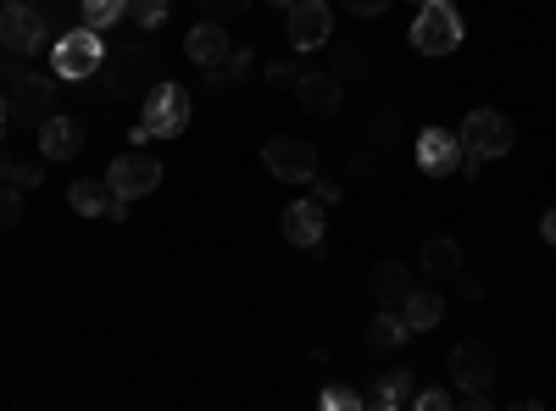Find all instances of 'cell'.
<instances>
[{
  "mask_svg": "<svg viewBox=\"0 0 556 411\" xmlns=\"http://www.w3.org/2000/svg\"><path fill=\"white\" fill-rule=\"evenodd\" d=\"M190 112H195L190 89L162 78V84L151 89V95H146V117L134 123V133H128V140H134V145H146V140H178V133L190 128Z\"/></svg>",
  "mask_w": 556,
  "mask_h": 411,
  "instance_id": "1",
  "label": "cell"
},
{
  "mask_svg": "<svg viewBox=\"0 0 556 411\" xmlns=\"http://www.w3.org/2000/svg\"><path fill=\"white\" fill-rule=\"evenodd\" d=\"M462 39H468V28L456 17V0H424L412 12V51L417 56H451Z\"/></svg>",
  "mask_w": 556,
  "mask_h": 411,
  "instance_id": "2",
  "label": "cell"
},
{
  "mask_svg": "<svg viewBox=\"0 0 556 411\" xmlns=\"http://www.w3.org/2000/svg\"><path fill=\"white\" fill-rule=\"evenodd\" d=\"M101 73H106V95H117V101L151 95V89L162 84L156 78V51H146V44H117V51H106Z\"/></svg>",
  "mask_w": 556,
  "mask_h": 411,
  "instance_id": "3",
  "label": "cell"
},
{
  "mask_svg": "<svg viewBox=\"0 0 556 411\" xmlns=\"http://www.w3.org/2000/svg\"><path fill=\"white\" fill-rule=\"evenodd\" d=\"M462 156H473V162H501L506 151H513V140H518V128H513V117H501V112H468L462 117Z\"/></svg>",
  "mask_w": 556,
  "mask_h": 411,
  "instance_id": "4",
  "label": "cell"
},
{
  "mask_svg": "<svg viewBox=\"0 0 556 411\" xmlns=\"http://www.w3.org/2000/svg\"><path fill=\"white\" fill-rule=\"evenodd\" d=\"M51 62H56V78H67V84H78V78H89V73H101V62H106V44H101V28H73V34H62L56 39V51H51Z\"/></svg>",
  "mask_w": 556,
  "mask_h": 411,
  "instance_id": "5",
  "label": "cell"
},
{
  "mask_svg": "<svg viewBox=\"0 0 556 411\" xmlns=\"http://www.w3.org/2000/svg\"><path fill=\"white\" fill-rule=\"evenodd\" d=\"M106 184H112V195L117 201H146V195H156V184H162V162L156 156H146V151H123L117 162H112V172H106Z\"/></svg>",
  "mask_w": 556,
  "mask_h": 411,
  "instance_id": "6",
  "label": "cell"
},
{
  "mask_svg": "<svg viewBox=\"0 0 556 411\" xmlns=\"http://www.w3.org/2000/svg\"><path fill=\"white\" fill-rule=\"evenodd\" d=\"M262 167L273 178H285V184H312L317 178V151L306 140H295V133H278V140L262 145Z\"/></svg>",
  "mask_w": 556,
  "mask_h": 411,
  "instance_id": "7",
  "label": "cell"
},
{
  "mask_svg": "<svg viewBox=\"0 0 556 411\" xmlns=\"http://www.w3.org/2000/svg\"><path fill=\"white\" fill-rule=\"evenodd\" d=\"M7 101H12V123H23V128H39L45 117L56 112V78H45V73H17Z\"/></svg>",
  "mask_w": 556,
  "mask_h": 411,
  "instance_id": "8",
  "label": "cell"
},
{
  "mask_svg": "<svg viewBox=\"0 0 556 411\" xmlns=\"http://www.w3.org/2000/svg\"><path fill=\"white\" fill-rule=\"evenodd\" d=\"M285 34H290L295 51H317V44H329V34H334L329 0H295L290 17H285Z\"/></svg>",
  "mask_w": 556,
  "mask_h": 411,
  "instance_id": "9",
  "label": "cell"
},
{
  "mask_svg": "<svg viewBox=\"0 0 556 411\" xmlns=\"http://www.w3.org/2000/svg\"><path fill=\"white\" fill-rule=\"evenodd\" d=\"M0 44L17 51V56H28V51L45 44V17L28 7V0H7V7H0Z\"/></svg>",
  "mask_w": 556,
  "mask_h": 411,
  "instance_id": "10",
  "label": "cell"
},
{
  "mask_svg": "<svg viewBox=\"0 0 556 411\" xmlns=\"http://www.w3.org/2000/svg\"><path fill=\"white\" fill-rule=\"evenodd\" d=\"M495 373H501V361H495V350H490L484 339H468V345L451 350V378H456V389H490Z\"/></svg>",
  "mask_w": 556,
  "mask_h": 411,
  "instance_id": "11",
  "label": "cell"
},
{
  "mask_svg": "<svg viewBox=\"0 0 556 411\" xmlns=\"http://www.w3.org/2000/svg\"><path fill=\"white\" fill-rule=\"evenodd\" d=\"M184 56H190V67H201V73H217L228 56H235V44H228V28L223 23H195L190 34H184Z\"/></svg>",
  "mask_w": 556,
  "mask_h": 411,
  "instance_id": "12",
  "label": "cell"
},
{
  "mask_svg": "<svg viewBox=\"0 0 556 411\" xmlns=\"http://www.w3.org/2000/svg\"><path fill=\"white\" fill-rule=\"evenodd\" d=\"M295 101L312 117H334L345 106V84L334 73H295Z\"/></svg>",
  "mask_w": 556,
  "mask_h": 411,
  "instance_id": "13",
  "label": "cell"
},
{
  "mask_svg": "<svg viewBox=\"0 0 556 411\" xmlns=\"http://www.w3.org/2000/svg\"><path fill=\"white\" fill-rule=\"evenodd\" d=\"M417 167H424L429 178H445L462 167V140L451 128H424L417 133Z\"/></svg>",
  "mask_w": 556,
  "mask_h": 411,
  "instance_id": "14",
  "label": "cell"
},
{
  "mask_svg": "<svg viewBox=\"0 0 556 411\" xmlns=\"http://www.w3.org/2000/svg\"><path fill=\"white\" fill-rule=\"evenodd\" d=\"M285 240L295 251H323L329 228H323V201H290L285 206Z\"/></svg>",
  "mask_w": 556,
  "mask_h": 411,
  "instance_id": "15",
  "label": "cell"
},
{
  "mask_svg": "<svg viewBox=\"0 0 556 411\" xmlns=\"http://www.w3.org/2000/svg\"><path fill=\"white\" fill-rule=\"evenodd\" d=\"M84 151V128L73 123V117H62V112H51L39 123V156L45 162H73Z\"/></svg>",
  "mask_w": 556,
  "mask_h": 411,
  "instance_id": "16",
  "label": "cell"
},
{
  "mask_svg": "<svg viewBox=\"0 0 556 411\" xmlns=\"http://www.w3.org/2000/svg\"><path fill=\"white\" fill-rule=\"evenodd\" d=\"M401 317H406L412 334H429V329H440V317H445V295L440 290H406Z\"/></svg>",
  "mask_w": 556,
  "mask_h": 411,
  "instance_id": "17",
  "label": "cell"
},
{
  "mask_svg": "<svg viewBox=\"0 0 556 411\" xmlns=\"http://www.w3.org/2000/svg\"><path fill=\"white\" fill-rule=\"evenodd\" d=\"M417 267H424L429 279H456L462 272V245L451 234H434V240H424V251H417Z\"/></svg>",
  "mask_w": 556,
  "mask_h": 411,
  "instance_id": "18",
  "label": "cell"
},
{
  "mask_svg": "<svg viewBox=\"0 0 556 411\" xmlns=\"http://www.w3.org/2000/svg\"><path fill=\"white\" fill-rule=\"evenodd\" d=\"M412 400H417V378H412V368H390L384 384L367 395V406H379V411H401V406H412Z\"/></svg>",
  "mask_w": 556,
  "mask_h": 411,
  "instance_id": "19",
  "label": "cell"
},
{
  "mask_svg": "<svg viewBox=\"0 0 556 411\" xmlns=\"http://www.w3.org/2000/svg\"><path fill=\"white\" fill-rule=\"evenodd\" d=\"M67 201H73L78 217H112V206H117L112 184H101V178H78V184L67 190Z\"/></svg>",
  "mask_w": 556,
  "mask_h": 411,
  "instance_id": "20",
  "label": "cell"
},
{
  "mask_svg": "<svg viewBox=\"0 0 556 411\" xmlns=\"http://www.w3.org/2000/svg\"><path fill=\"white\" fill-rule=\"evenodd\" d=\"M406 339H412V329H406L401 306H384L374 323H367V345H374V350H401Z\"/></svg>",
  "mask_w": 556,
  "mask_h": 411,
  "instance_id": "21",
  "label": "cell"
},
{
  "mask_svg": "<svg viewBox=\"0 0 556 411\" xmlns=\"http://www.w3.org/2000/svg\"><path fill=\"white\" fill-rule=\"evenodd\" d=\"M367 284H374V300H379V306H401L406 290H412V272H406L401 261H379Z\"/></svg>",
  "mask_w": 556,
  "mask_h": 411,
  "instance_id": "22",
  "label": "cell"
},
{
  "mask_svg": "<svg viewBox=\"0 0 556 411\" xmlns=\"http://www.w3.org/2000/svg\"><path fill=\"white\" fill-rule=\"evenodd\" d=\"M401 133H406V117H401L395 106H384L374 123H367V145H374V151H395Z\"/></svg>",
  "mask_w": 556,
  "mask_h": 411,
  "instance_id": "23",
  "label": "cell"
},
{
  "mask_svg": "<svg viewBox=\"0 0 556 411\" xmlns=\"http://www.w3.org/2000/svg\"><path fill=\"white\" fill-rule=\"evenodd\" d=\"M117 17H128V0H84V23L89 28H112Z\"/></svg>",
  "mask_w": 556,
  "mask_h": 411,
  "instance_id": "24",
  "label": "cell"
},
{
  "mask_svg": "<svg viewBox=\"0 0 556 411\" xmlns=\"http://www.w3.org/2000/svg\"><path fill=\"white\" fill-rule=\"evenodd\" d=\"M374 73V56L356 51V44H340V56H334V78H367Z\"/></svg>",
  "mask_w": 556,
  "mask_h": 411,
  "instance_id": "25",
  "label": "cell"
},
{
  "mask_svg": "<svg viewBox=\"0 0 556 411\" xmlns=\"http://www.w3.org/2000/svg\"><path fill=\"white\" fill-rule=\"evenodd\" d=\"M167 12H173V0H128V17H134L139 28H162Z\"/></svg>",
  "mask_w": 556,
  "mask_h": 411,
  "instance_id": "26",
  "label": "cell"
},
{
  "mask_svg": "<svg viewBox=\"0 0 556 411\" xmlns=\"http://www.w3.org/2000/svg\"><path fill=\"white\" fill-rule=\"evenodd\" d=\"M317 406H323V411H362L367 395H356V389H345V384H329V389L317 395Z\"/></svg>",
  "mask_w": 556,
  "mask_h": 411,
  "instance_id": "27",
  "label": "cell"
},
{
  "mask_svg": "<svg viewBox=\"0 0 556 411\" xmlns=\"http://www.w3.org/2000/svg\"><path fill=\"white\" fill-rule=\"evenodd\" d=\"M201 12H206L212 23H228V17H245L251 0H201Z\"/></svg>",
  "mask_w": 556,
  "mask_h": 411,
  "instance_id": "28",
  "label": "cell"
},
{
  "mask_svg": "<svg viewBox=\"0 0 556 411\" xmlns=\"http://www.w3.org/2000/svg\"><path fill=\"white\" fill-rule=\"evenodd\" d=\"M23 222V195H12V184H0V234Z\"/></svg>",
  "mask_w": 556,
  "mask_h": 411,
  "instance_id": "29",
  "label": "cell"
},
{
  "mask_svg": "<svg viewBox=\"0 0 556 411\" xmlns=\"http://www.w3.org/2000/svg\"><path fill=\"white\" fill-rule=\"evenodd\" d=\"M39 178H45V167H39V162H12V178H7V184H12V190H34Z\"/></svg>",
  "mask_w": 556,
  "mask_h": 411,
  "instance_id": "30",
  "label": "cell"
},
{
  "mask_svg": "<svg viewBox=\"0 0 556 411\" xmlns=\"http://www.w3.org/2000/svg\"><path fill=\"white\" fill-rule=\"evenodd\" d=\"M417 411H451L456 406V395L451 389H417V400H412Z\"/></svg>",
  "mask_w": 556,
  "mask_h": 411,
  "instance_id": "31",
  "label": "cell"
},
{
  "mask_svg": "<svg viewBox=\"0 0 556 411\" xmlns=\"http://www.w3.org/2000/svg\"><path fill=\"white\" fill-rule=\"evenodd\" d=\"M251 62H256V56H251V51H235V56H228V62H223V67H217V73H223V84H240V78H245V73H251Z\"/></svg>",
  "mask_w": 556,
  "mask_h": 411,
  "instance_id": "32",
  "label": "cell"
},
{
  "mask_svg": "<svg viewBox=\"0 0 556 411\" xmlns=\"http://www.w3.org/2000/svg\"><path fill=\"white\" fill-rule=\"evenodd\" d=\"M374 167H379L374 145H362V151H351V162H345V172H351V178H367V172H374Z\"/></svg>",
  "mask_w": 556,
  "mask_h": 411,
  "instance_id": "33",
  "label": "cell"
},
{
  "mask_svg": "<svg viewBox=\"0 0 556 411\" xmlns=\"http://www.w3.org/2000/svg\"><path fill=\"white\" fill-rule=\"evenodd\" d=\"M340 7H345L351 17H384V12H390V0H340Z\"/></svg>",
  "mask_w": 556,
  "mask_h": 411,
  "instance_id": "34",
  "label": "cell"
},
{
  "mask_svg": "<svg viewBox=\"0 0 556 411\" xmlns=\"http://www.w3.org/2000/svg\"><path fill=\"white\" fill-rule=\"evenodd\" d=\"M312 195H317L323 206H334V201L345 195V184H340V178H312Z\"/></svg>",
  "mask_w": 556,
  "mask_h": 411,
  "instance_id": "35",
  "label": "cell"
},
{
  "mask_svg": "<svg viewBox=\"0 0 556 411\" xmlns=\"http://www.w3.org/2000/svg\"><path fill=\"white\" fill-rule=\"evenodd\" d=\"M456 284H462V300H484V279H479V272H456Z\"/></svg>",
  "mask_w": 556,
  "mask_h": 411,
  "instance_id": "36",
  "label": "cell"
},
{
  "mask_svg": "<svg viewBox=\"0 0 556 411\" xmlns=\"http://www.w3.org/2000/svg\"><path fill=\"white\" fill-rule=\"evenodd\" d=\"M262 73H267V84H273V89H278V84H295V67H290V62H267Z\"/></svg>",
  "mask_w": 556,
  "mask_h": 411,
  "instance_id": "37",
  "label": "cell"
},
{
  "mask_svg": "<svg viewBox=\"0 0 556 411\" xmlns=\"http://www.w3.org/2000/svg\"><path fill=\"white\" fill-rule=\"evenodd\" d=\"M540 240H545V245H556V206L540 217Z\"/></svg>",
  "mask_w": 556,
  "mask_h": 411,
  "instance_id": "38",
  "label": "cell"
},
{
  "mask_svg": "<svg viewBox=\"0 0 556 411\" xmlns=\"http://www.w3.org/2000/svg\"><path fill=\"white\" fill-rule=\"evenodd\" d=\"M12 123V101H7V89H0V128Z\"/></svg>",
  "mask_w": 556,
  "mask_h": 411,
  "instance_id": "39",
  "label": "cell"
},
{
  "mask_svg": "<svg viewBox=\"0 0 556 411\" xmlns=\"http://www.w3.org/2000/svg\"><path fill=\"white\" fill-rule=\"evenodd\" d=\"M7 178H12V156H0V184H7Z\"/></svg>",
  "mask_w": 556,
  "mask_h": 411,
  "instance_id": "40",
  "label": "cell"
},
{
  "mask_svg": "<svg viewBox=\"0 0 556 411\" xmlns=\"http://www.w3.org/2000/svg\"><path fill=\"white\" fill-rule=\"evenodd\" d=\"M273 7H285V12H290V7H295V0H273Z\"/></svg>",
  "mask_w": 556,
  "mask_h": 411,
  "instance_id": "41",
  "label": "cell"
},
{
  "mask_svg": "<svg viewBox=\"0 0 556 411\" xmlns=\"http://www.w3.org/2000/svg\"><path fill=\"white\" fill-rule=\"evenodd\" d=\"M412 7H424V0H412Z\"/></svg>",
  "mask_w": 556,
  "mask_h": 411,
  "instance_id": "42",
  "label": "cell"
}]
</instances>
